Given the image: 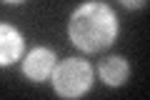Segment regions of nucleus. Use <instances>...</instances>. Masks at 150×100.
Listing matches in <instances>:
<instances>
[{"label":"nucleus","instance_id":"nucleus-2","mask_svg":"<svg viewBox=\"0 0 150 100\" xmlns=\"http://www.w3.org/2000/svg\"><path fill=\"white\" fill-rule=\"evenodd\" d=\"M88 85H90V68L80 60H68L55 73V88L65 98H75V95L85 93Z\"/></svg>","mask_w":150,"mask_h":100},{"label":"nucleus","instance_id":"nucleus-1","mask_svg":"<svg viewBox=\"0 0 150 100\" xmlns=\"http://www.w3.org/2000/svg\"><path fill=\"white\" fill-rule=\"evenodd\" d=\"M70 35L83 50H100L115 35V20L103 5H85L70 20Z\"/></svg>","mask_w":150,"mask_h":100},{"label":"nucleus","instance_id":"nucleus-5","mask_svg":"<svg viewBox=\"0 0 150 100\" xmlns=\"http://www.w3.org/2000/svg\"><path fill=\"white\" fill-rule=\"evenodd\" d=\"M100 75H103V80H108L110 85H120L128 78V65H125L123 58H108L105 63L100 65Z\"/></svg>","mask_w":150,"mask_h":100},{"label":"nucleus","instance_id":"nucleus-3","mask_svg":"<svg viewBox=\"0 0 150 100\" xmlns=\"http://www.w3.org/2000/svg\"><path fill=\"white\" fill-rule=\"evenodd\" d=\"M53 70V53L50 50H33L25 60V73L33 80H43Z\"/></svg>","mask_w":150,"mask_h":100},{"label":"nucleus","instance_id":"nucleus-4","mask_svg":"<svg viewBox=\"0 0 150 100\" xmlns=\"http://www.w3.org/2000/svg\"><path fill=\"white\" fill-rule=\"evenodd\" d=\"M20 48H23V40L13 28H5L0 25V65L10 63L20 55Z\"/></svg>","mask_w":150,"mask_h":100}]
</instances>
